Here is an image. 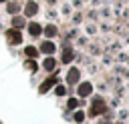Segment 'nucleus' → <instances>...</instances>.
Returning <instances> with one entry per match:
<instances>
[{
	"label": "nucleus",
	"instance_id": "1",
	"mask_svg": "<svg viewBox=\"0 0 129 124\" xmlns=\"http://www.w3.org/2000/svg\"><path fill=\"white\" fill-rule=\"evenodd\" d=\"M101 112H105V102H103L101 98H95V100H93V106H91V110H89V116H99Z\"/></svg>",
	"mask_w": 129,
	"mask_h": 124
},
{
	"label": "nucleus",
	"instance_id": "2",
	"mask_svg": "<svg viewBox=\"0 0 129 124\" xmlns=\"http://www.w3.org/2000/svg\"><path fill=\"white\" fill-rule=\"evenodd\" d=\"M6 38H8L10 44H20V42H22V34H20V30H16V28H10V30L6 32Z\"/></svg>",
	"mask_w": 129,
	"mask_h": 124
},
{
	"label": "nucleus",
	"instance_id": "3",
	"mask_svg": "<svg viewBox=\"0 0 129 124\" xmlns=\"http://www.w3.org/2000/svg\"><path fill=\"white\" fill-rule=\"evenodd\" d=\"M91 92H93V84H91V82H81V84H79V96L87 98Z\"/></svg>",
	"mask_w": 129,
	"mask_h": 124
},
{
	"label": "nucleus",
	"instance_id": "4",
	"mask_svg": "<svg viewBox=\"0 0 129 124\" xmlns=\"http://www.w3.org/2000/svg\"><path fill=\"white\" fill-rule=\"evenodd\" d=\"M36 12H38L36 2H26V6H24V16H34Z\"/></svg>",
	"mask_w": 129,
	"mask_h": 124
},
{
	"label": "nucleus",
	"instance_id": "5",
	"mask_svg": "<svg viewBox=\"0 0 129 124\" xmlns=\"http://www.w3.org/2000/svg\"><path fill=\"white\" fill-rule=\"evenodd\" d=\"M40 32H42V26L38 22H30L28 24V34L30 36H40Z\"/></svg>",
	"mask_w": 129,
	"mask_h": 124
},
{
	"label": "nucleus",
	"instance_id": "6",
	"mask_svg": "<svg viewBox=\"0 0 129 124\" xmlns=\"http://www.w3.org/2000/svg\"><path fill=\"white\" fill-rule=\"evenodd\" d=\"M79 76H81L79 70H77V68H71L69 74H67V82H69V84H77V82H79Z\"/></svg>",
	"mask_w": 129,
	"mask_h": 124
},
{
	"label": "nucleus",
	"instance_id": "7",
	"mask_svg": "<svg viewBox=\"0 0 129 124\" xmlns=\"http://www.w3.org/2000/svg\"><path fill=\"white\" fill-rule=\"evenodd\" d=\"M54 50H56V48H54V44H52V42H48V40L40 44V52H44V54H52Z\"/></svg>",
	"mask_w": 129,
	"mask_h": 124
},
{
	"label": "nucleus",
	"instance_id": "8",
	"mask_svg": "<svg viewBox=\"0 0 129 124\" xmlns=\"http://www.w3.org/2000/svg\"><path fill=\"white\" fill-rule=\"evenodd\" d=\"M60 60H62L64 64H69V62L73 60V50H71V48H64V50H62V56H60Z\"/></svg>",
	"mask_w": 129,
	"mask_h": 124
},
{
	"label": "nucleus",
	"instance_id": "9",
	"mask_svg": "<svg viewBox=\"0 0 129 124\" xmlns=\"http://www.w3.org/2000/svg\"><path fill=\"white\" fill-rule=\"evenodd\" d=\"M52 84H56V76H50V78H48V80H46V82H44V84H42L38 90H40V92H46V90H48Z\"/></svg>",
	"mask_w": 129,
	"mask_h": 124
},
{
	"label": "nucleus",
	"instance_id": "10",
	"mask_svg": "<svg viewBox=\"0 0 129 124\" xmlns=\"http://www.w3.org/2000/svg\"><path fill=\"white\" fill-rule=\"evenodd\" d=\"M24 54H26L28 58H36V56H38V50H36L34 46H26V48H24Z\"/></svg>",
	"mask_w": 129,
	"mask_h": 124
},
{
	"label": "nucleus",
	"instance_id": "11",
	"mask_svg": "<svg viewBox=\"0 0 129 124\" xmlns=\"http://www.w3.org/2000/svg\"><path fill=\"white\" fill-rule=\"evenodd\" d=\"M42 66H44V70H54V68H56V60H54V58H46Z\"/></svg>",
	"mask_w": 129,
	"mask_h": 124
},
{
	"label": "nucleus",
	"instance_id": "12",
	"mask_svg": "<svg viewBox=\"0 0 129 124\" xmlns=\"http://www.w3.org/2000/svg\"><path fill=\"white\" fill-rule=\"evenodd\" d=\"M12 26H14L16 30H20V28L24 26V18H20V16H14V18H12Z\"/></svg>",
	"mask_w": 129,
	"mask_h": 124
},
{
	"label": "nucleus",
	"instance_id": "13",
	"mask_svg": "<svg viewBox=\"0 0 129 124\" xmlns=\"http://www.w3.org/2000/svg\"><path fill=\"white\" fill-rule=\"evenodd\" d=\"M42 32H44V34H46L48 38H52V36H56V26H52V24H50V26L42 28Z\"/></svg>",
	"mask_w": 129,
	"mask_h": 124
},
{
	"label": "nucleus",
	"instance_id": "14",
	"mask_svg": "<svg viewBox=\"0 0 129 124\" xmlns=\"http://www.w3.org/2000/svg\"><path fill=\"white\" fill-rule=\"evenodd\" d=\"M6 10H8V12H10V14H16V12H18V10H20V4H18V2H10V4H8V8H6Z\"/></svg>",
	"mask_w": 129,
	"mask_h": 124
},
{
	"label": "nucleus",
	"instance_id": "15",
	"mask_svg": "<svg viewBox=\"0 0 129 124\" xmlns=\"http://www.w3.org/2000/svg\"><path fill=\"white\" fill-rule=\"evenodd\" d=\"M24 66H26L30 72H34V70H36V62H34V60H26V62H24Z\"/></svg>",
	"mask_w": 129,
	"mask_h": 124
},
{
	"label": "nucleus",
	"instance_id": "16",
	"mask_svg": "<svg viewBox=\"0 0 129 124\" xmlns=\"http://www.w3.org/2000/svg\"><path fill=\"white\" fill-rule=\"evenodd\" d=\"M75 120H77V122H83V120H85V112L77 110V112H75Z\"/></svg>",
	"mask_w": 129,
	"mask_h": 124
},
{
	"label": "nucleus",
	"instance_id": "17",
	"mask_svg": "<svg viewBox=\"0 0 129 124\" xmlns=\"http://www.w3.org/2000/svg\"><path fill=\"white\" fill-rule=\"evenodd\" d=\"M54 92H56L58 96H64V92H67V90H64V86H56V88H54Z\"/></svg>",
	"mask_w": 129,
	"mask_h": 124
},
{
	"label": "nucleus",
	"instance_id": "18",
	"mask_svg": "<svg viewBox=\"0 0 129 124\" xmlns=\"http://www.w3.org/2000/svg\"><path fill=\"white\" fill-rule=\"evenodd\" d=\"M77 106H79V102H77L75 98H71V100H69V108L73 110V108H77Z\"/></svg>",
	"mask_w": 129,
	"mask_h": 124
},
{
	"label": "nucleus",
	"instance_id": "19",
	"mask_svg": "<svg viewBox=\"0 0 129 124\" xmlns=\"http://www.w3.org/2000/svg\"><path fill=\"white\" fill-rule=\"evenodd\" d=\"M0 2H8V0H0Z\"/></svg>",
	"mask_w": 129,
	"mask_h": 124
}]
</instances>
